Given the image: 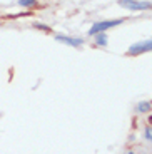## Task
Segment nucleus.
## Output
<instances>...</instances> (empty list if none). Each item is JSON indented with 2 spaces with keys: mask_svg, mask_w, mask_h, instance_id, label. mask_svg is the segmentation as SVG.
<instances>
[{
  "mask_svg": "<svg viewBox=\"0 0 152 154\" xmlns=\"http://www.w3.org/2000/svg\"><path fill=\"white\" fill-rule=\"evenodd\" d=\"M124 22V19H117V20H100V22H95L94 25L90 27L89 30V35H97V34H102V32L109 30V29L115 27V25H120Z\"/></svg>",
  "mask_w": 152,
  "mask_h": 154,
  "instance_id": "1",
  "label": "nucleus"
},
{
  "mask_svg": "<svg viewBox=\"0 0 152 154\" xmlns=\"http://www.w3.org/2000/svg\"><path fill=\"white\" fill-rule=\"evenodd\" d=\"M150 102H141V104L137 106V109H139V112H149L150 111Z\"/></svg>",
  "mask_w": 152,
  "mask_h": 154,
  "instance_id": "6",
  "label": "nucleus"
},
{
  "mask_svg": "<svg viewBox=\"0 0 152 154\" xmlns=\"http://www.w3.org/2000/svg\"><path fill=\"white\" fill-rule=\"evenodd\" d=\"M55 40L62 44H67V45H74V47H79L82 45V38H77V37H67V35H55Z\"/></svg>",
  "mask_w": 152,
  "mask_h": 154,
  "instance_id": "4",
  "label": "nucleus"
},
{
  "mask_svg": "<svg viewBox=\"0 0 152 154\" xmlns=\"http://www.w3.org/2000/svg\"><path fill=\"white\" fill-rule=\"evenodd\" d=\"M95 44H97V45H100V47H105L107 45V35L104 34H97L95 35Z\"/></svg>",
  "mask_w": 152,
  "mask_h": 154,
  "instance_id": "5",
  "label": "nucleus"
},
{
  "mask_svg": "<svg viewBox=\"0 0 152 154\" xmlns=\"http://www.w3.org/2000/svg\"><path fill=\"white\" fill-rule=\"evenodd\" d=\"M19 5L20 7H34V5H37V0H19Z\"/></svg>",
  "mask_w": 152,
  "mask_h": 154,
  "instance_id": "7",
  "label": "nucleus"
},
{
  "mask_svg": "<svg viewBox=\"0 0 152 154\" xmlns=\"http://www.w3.org/2000/svg\"><path fill=\"white\" fill-rule=\"evenodd\" d=\"M34 27H37V29H44V30H50V29L47 27V25H42V23H35Z\"/></svg>",
  "mask_w": 152,
  "mask_h": 154,
  "instance_id": "9",
  "label": "nucleus"
},
{
  "mask_svg": "<svg viewBox=\"0 0 152 154\" xmlns=\"http://www.w3.org/2000/svg\"><path fill=\"white\" fill-rule=\"evenodd\" d=\"M129 154H132V152H129Z\"/></svg>",
  "mask_w": 152,
  "mask_h": 154,
  "instance_id": "11",
  "label": "nucleus"
},
{
  "mask_svg": "<svg viewBox=\"0 0 152 154\" xmlns=\"http://www.w3.org/2000/svg\"><path fill=\"white\" fill-rule=\"evenodd\" d=\"M144 136H145V139H147V141H152V127H145Z\"/></svg>",
  "mask_w": 152,
  "mask_h": 154,
  "instance_id": "8",
  "label": "nucleus"
},
{
  "mask_svg": "<svg viewBox=\"0 0 152 154\" xmlns=\"http://www.w3.org/2000/svg\"><path fill=\"white\" fill-rule=\"evenodd\" d=\"M150 122H152V116H150Z\"/></svg>",
  "mask_w": 152,
  "mask_h": 154,
  "instance_id": "10",
  "label": "nucleus"
},
{
  "mask_svg": "<svg viewBox=\"0 0 152 154\" xmlns=\"http://www.w3.org/2000/svg\"><path fill=\"white\" fill-rule=\"evenodd\" d=\"M152 50V38L149 40H144V42H137V44H132L129 47V54L130 55H137V54H144V52H149Z\"/></svg>",
  "mask_w": 152,
  "mask_h": 154,
  "instance_id": "3",
  "label": "nucleus"
},
{
  "mask_svg": "<svg viewBox=\"0 0 152 154\" xmlns=\"http://www.w3.org/2000/svg\"><path fill=\"white\" fill-rule=\"evenodd\" d=\"M119 5L124 8H129V10H150L152 4L150 2H145V0H119Z\"/></svg>",
  "mask_w": 152,
  "mask_h": 154,
  "instance_id": "2",
  "label": "nucleus"
}]
</instances>
